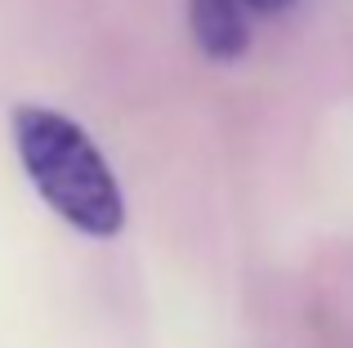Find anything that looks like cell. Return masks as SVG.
Wrapping results in <instances>:
<instances>
[{"label":"cell","mask_w":353,"mask_h":348,"mask_svg":"<svg viewBox=\"0 0 353 348\" xmlns=\"http://www.w3.org/2000/svg\"><path fill=\"white\" fill-rule=\"evenodd\" d=\"M291 5L295 0H188V27L206 58L237 63L255 41V27Z\"/></svg>","instance_id":"obj_2"},{"label":"cell","mask_w":353,"mask_h":348,"mask_svg":"<svg viewBox=\"0 0 353 348\" xmlns=\"http://www.w3.org/2000/svg\"><path fill=\"white\" fill-rule=\"evenodd\" d=\"M14 148L27 179L54 215H63L85 237H117L125 224L117 174L108 170L99 143L72 116L41 103L14 107Z\"/></svg>","instance_id":"obj_1"}]
</instances>
